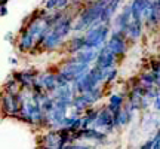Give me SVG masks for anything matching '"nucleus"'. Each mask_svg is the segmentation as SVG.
Segmentation results:
<instances>
[{"label": "nucleus", "instance_id": "nucleus-1", "mask_svg": "<svg viewBox=\"0 0 160 149\" xmlns=\"http://www.w3.org/2000/svg\"><path fill=\"white\" fill-rule=\"evenodd\" d=\"M108 2L110 0H95V2H92L86 9H83V12L80 14V17L77 18V21H76L74 25L71 27V30H76V31L88 30L95 21L99 19L101 12H102V9L105 8V5H107Z\"/></svg>", "mask_w": 160, "mask_h": 149}, {"label": "nucleus", "instance_id": "nucleus-2", "mask_svg": "<svg viewBox=\"0 0 160 149\" xmlns=\"http://www.w3.org/2000/svg\"><path fill=\"white\" fill-rule=\"evenodd\" d=\"M108 33H110L108 24H104L98 19V21H95V23L88 29L86 36H83V37H85V46L95 48V49L99 51V49L105 45L107 37H108Z\"/></svg>", "mask_w": 160, "mask_h": 149}, {"label": "nucleus", "instance_id": "nucleus-3", "mask_svg": "<svg viewBox=\"0 0 160 149\" xmlns=\"http://www.w3.org/2000/svg\"><path fill=\"white\" fill-rule=\"evenodd\" d=\"M105 46L114 54L116 58L125 55L126 48H128V46H126V35L123 31L114 30L113 35H111V37L108 39V42H105Z\"/></svg>", "mask_w": 160, "mask_h": 149}, {"label": "nucleus", "instance_id": "nucleus-4", "mask_svg": "<svg viewBox=\"0 0 160 149\" xmlns=\"http://www.w3.org/2000/svg\"><path fill=\"white\" fill-rule=\"evenodd\" d=\"M2 108L5 110L6 115H13L15 112L21 109V97H19V92L18 94H11V92H6L5 96H2Z\"/></svg>", "mask_w": 160, "mask_h": 149}, {"label": "nucleus", "instance_id": "nucleus-5", "mask_svg": "<svg viewBox=\"0 0 160 149\" xmlns=\"http://www.w3.org/2000/svg\"><path fill=\"white\" fill-rule=\"evenodd\" d=\"M93 122H95V125L97 127L105 130L107 133L113 131V128H114V125H113V112H110L107 108H105V109L98 110L97 118H95Z\"/></svg>", "mask_w": 160, "mask_h": 149}, {"label": "nucleus", "instance_id": "nucleus-6", "mask_svg": "<svg viewBox=\"0 0 160 149\" xmlns=\"http://www.w3.org/2000/svg\"><path fill=\"white\" fill-rule=\"evenodd\" d=\"M95 61H97V66L101 67V69H104V67H113L116 63V55L110 51L107 46L104 45L102 48L98 51V55H97V58H95Z\"/></svg>", "mask_w": 160, "mask_h": 149}, {"label": "nucleus", "instance_id": "nucleus-7", "mask_svg": "<svg viewBox=\"0 0 160 149\" xmlns=\"http://www.w3.org/2000/svg\"><path fill=\"white\" fill-rule=\"evenodd\" d=\"M71 27H73V19L68 17V15H65L62 14V17L58 19L57 23L52 25V31H55L58 36H61V37H65V36L70 35V31H71Z\"/></svg>", "mask_w": 160, "mask_h": 149}, {"label": "nucleus", "instance_id": "nucleus-8", "mask_svg": "<svg viewBox=\"0 0 160 149\" xmlns=\"http://www.w3.org/2000/svg\"><path fill=\"white\" fill-rule=\"evenodd\" d=\"M98 55V49H95V48H89V46H83L80 51L76 52V55L73 57V60H74L76 63H80V64H89L97 58Z\"/></svg>", "mask_w": 160, "mask_h": 149}, {"label": "nucleus", "instance_id": "nucleus-9", "mask_svg": "<svg viewBox=\"0 0 160 149\" xmlns=\"http://www.w3.org/2000/svg\"><path fill=\"white\" fill-rule=\"evenodd\" d=\"M13 79L17 80L18 84L21 85V88H31V85L36 82L37 79V72H31V70H25V72H18V73H13Z\"/></svg>", "mask_w": 160, "mask_h": 149}, {"label": "nucleus", "instance_id": "nucleus-10", "mask_svg": "<svg viewBox=\"0 0 160 149\" xmlns=\"http://www.w3.org/2000/svg\"><path fill=\"white\" fill-rule=\"evenodd\" d=\"M53 91H55V96L52 97L53 100H58V102L67 104V106H70V104H71L73 97H74V92H73V90H71L70 84L62 85V86H57Z\"/></svg>", "mask_w": 160, "mask_h": 149}, {"label": "nucleus", "instance_id": "nucleus-11", "mask_svg": "<svg viewBox=\"0 0 160 149\" xmlns=\"http://www.w3.org/2000/svg\"><path fill=\"white\" fill-rule=\"evenodd\" d=\"M62 37L61 36H58L55 31H49L48 35H46V37L43 39V42H42V45H40V48H43V49H48V51H53V49H57V48H59V46L62 45Z\"/></svg>", "mask_w": 160, "mask_h": 149}, {"label": "nucleus", "instance_id": "nucleus-12", "mask_svg": "<svg viewBox=\"0 0 160 149\" xmlns=\"http://www.w3.org/2000/svg\"><path fill=\"white\" fill-rule=\"evenodd\" d=\"M131 19H132L131 5H128V6L123 8V12H120L119 15L116 17V19H114V30H119V31H123V33H125L126 25L129 24Z\"/></svg>", "mask_w": 160, "mask_h": 149}, {"label": "nucleus", "instance_id": "nucleus-13", "mask_svg": "<svg viewBox=\"0 0 160 149\" xmlns=\"http://www.w3.org/2000/svg\"><path fill=\"white\" fill-rule=\"evenodd\" d=\"M120 2H122V0H110L108 3L105 5V8H104L102 12H101V17H99V21H101V23L108 24L110 21H111V18L114 17L116 11L119 9Z\"/></svg>", "mask_w": 160, "mask_h": 149}, {"label": "nucleus", "instance_id": "nucleus-14", "mask_svg": "<svg viewBox=\"0 0 160 149\" xmlns=\"http://www.w3.org/2000/svg\"><path fill=\"white\" fill-rule=\"evenodd\" d=\"M43 146L51 149H61L64 146L61 142V136H59V130L57 131H49L43 136Z\"/></svg>", "mask_w": 160, "mask_h": 149}, {"label": "nucleus", "instance_id": "nucleus-15", "mask_svg": "<svg viewBox=\"0 0 160 149\" xmlns=\"http://www.w3.org/2000/svg\"><path fill=\"white\" fill-rule=\"evenodd\" d=\"M125 35L126 37H129L131 40L139 39V36L142 35V21H133V19H131L129 24L126 25Z\"/></svg>", "mask_w": 160, "mask_h": 149}, {"label": "nucleus", "instance_id": "nucleus-16", "mask_svg": "<svg viewBox=\"0 0 160 149\" xmlns=\"http://www.w3.org/2000/svg\"><path fill=\"white\" fill-rule=\"evenodd\" d=\"M150 0H133L131 3V15L133 21H142L141 19V14H142L144 8L147 6Z\"/></svg>", "mask_w": 160, "mask_h": 149}, {"label": "nucleus", "instance_id": "nucleus-17", "mask_svg": "<svg viewBox=\"0 0 160 149\" xmlns=\"http://www.w3.org/2000/svg\"><path fill=\"white\" fill-rule=\"evenodd\" d=\"M37 82L46 91H53L57 88V78H55V74H52V73H46L43 76H40L39 79H37Z\"/></svg>", "mask_w": 160, "mask_h": 149}, {"label": "nucleus", "instance_id": "nucleus-18", "mask_svg": "<svg viewBox=\"0 0 160 149\" xmlns=\"http://www.w3.org/2000/svg\"><path fill=\"white\" fill-rule=\"evenodd\" d=\"M34 43H36V40L24 30L21 37H19V40H18V48H19V51H30V49L34 48Z\"/></svg>", "mask_w": 160, "mask_h": 149}, {"label": "nucleus", "instance_id": "nucleus-19", "mask_svg": "<svg viewBox=\"0 0 160 149\" xmlns=\"http://www.w3.org/2000/svg\"><path fill=\"white\" fill-rule=\"evenodd\" d=\"M122 104H123V96H120V94H113V96L110 97L107 109H108L110 112H116V110L122 109Z\"/></svg>", "mask_w": 160, "mask_h": 149}, {"label": "nucleus", "instance_id": "nucleus-20", "mask_svg": "<svg viewBox=\"0 0 160 149\" xmlns=\"http://www.w3.org/2000/svg\"><path fill=\"white\" fill-rule=\"evenodd\" d=\"M83 46H85V37H83V36H77V37H74V39H71L68 51L71 52V54H76V52L80 51Z\"/></svg>", "mask_w": 160, "mask_h": 149}, {"label": "nucleus", "instance_id": "nucleus-21", "mask_svg": "<svg viewBox=\"0 0 160 149\" xmlns=\"http://www.w3.org/2000/svg\"><path fill=\"white\" fill-rule=\"evenodd\" d=\"M97 113H98L97 109H88L86 110V115L82 116V128H86L88 125H91L92 122L95 121V118H97Z\"/></svg>", "mask_w": 160, "mask_h": 149}, {"label": "nucleus", "instance_id": "nucleus-22", "mask_svg": "<svg viewBox=\"0 0 160 149\" xmlns=\"http://www.w3.org/2000/svg\"><path fill=\"white\" fill-rule=\"evenodd\" d=\"M19 91H21V85H19L17 80L13 79V76H12V79L8 80V84H6V92H11V94H18Z\"/></svg>", "mask_w": 160, "mask_h": 149}, {"label": "nucleus", "instance_id": "nucleus-23", "mask_svg": "<svg viewBox=\"0 0 160 149\" xmlns=\"http://www.w3.org/2000/svg\"><path fill=\"white\" fill-rule=\"evenodd\" d=\"M116 76H117V69H114V67H113V69L110 70V73L107 74V78H105V80H104V82H105L107 85H110V84L114 80Z\"/></svg>", "mask_w": 160, "mask_h": 149}, {"label": "nucleus", "instance_id": "nucleus-24", "mask_svg": "<svg viewBox=\"0 0 160 149\" xmlns=\"http://www.w3.org/2000/svg\"><path fill=\"white\" fill-rule=\"evenodd\" d=\"M59 0H48L46 2V11H52V9H57Z\"/></svg>", "mask_w": 160, "mask_h": 149}, {"label": "nucleus", "instance_id": "nucleus-25", "mask_svg": "<svg viewBox=\"0 0 160 149\" xmlns=\"http://www.w3.org/2000/svg\"><path fill=\"white\" fill-rule=\"evenodd\" d=\"M61 149H91L88 146H83V145H73V143H68V145H64Z\"/></svg>", "mask_w": 160, "mask_h": 149}, {"label": "nucleus", "instance_id": "nucleus-26", "mask_svg": "<svg viewBox=\"0 0 160 149\" xmlns=\"http://www.w3.org/2000/svg\"><path fill=\"white\" fill-rule=\"evenodd\" d=\"M8 15V8L6 5H0V17H6Z\"/></svg>", "mask_w": 160, "mask_h": 149}, {"label": "nucleus", "instance_id": "nucleus-27", "mask_svg": "<svg viewBox=\"0 0 160 149\" xmlns=\"http://www.w3.org/2000/svg\"><path fill=\"white\" fill-rule=\"evenodd\" d=\"M160 109V97H154V110H159Z\"/></svg>", "mask_w": 160, "mask_h": 149}, {"label": "nucleus", "instance_id": "nucleus-28", "mask_svg": "<svg viewBox=\"0 0 160 149\" xmlns=\"http://www.w3.org/2000/svg\"><path fill=\"white\" fill-rule=\"evenodd\" d=\"M12 36H13L12 33H8V35L5 36V40H12Z\"/></svg>", "mask_w": 160, "mask_h": 149}, {"label": "nucleus", "instance_id": "nucleus-29", "mask_svg": "<svg viewBox=\"0 0 160 149\" xmlns=\"http://www.w3.org/2000/svg\"><path fill=\"white\" fill-rule=\"evenodd\" d=\"M11 63L12 64H17V58H11Z\"/></svg>", "mask_w": 160, "mask_h": 149}, {"label": "nucleus", "instance_id": "nucleus-30", "mask_svg": "<svg viewBox=\"0 0 160 149\" xmlns=\"http://www.w3.org/2000/svg\"><path fill=\"white\" fill-rule=\"evenodd\" d=\"M8 3V0H0V5H6Z\"/></svg>", "mask_w": 160, "mask_h": 149}]
</instances>
